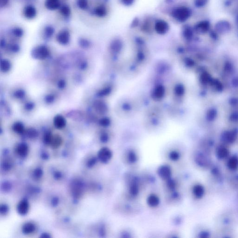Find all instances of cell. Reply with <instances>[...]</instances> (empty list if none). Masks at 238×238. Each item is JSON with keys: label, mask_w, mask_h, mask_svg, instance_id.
I'll return each mask as SVG.
<instances>
[{"label": "cell", "mask_w": 238, "mask_h": 238, "mask_svg": "<svg viewBox=\"0 0 238 238\" xmlns=\"http://www.w3.org/2000/svg\"><path fill=\"white\" fill-rule=\"evenodd\" d=\"M191 15V10L188 8L185 7L177 8L172 13L173 17L180 22H184L187 20Z\"/></svg>", "instance_id": "cell-1"}, {"label": "cell", "mask_w": 238, "mask_h": 238, "mask_svg": "<svg viewBox=\"0 0 238 238\" xmlns=\"http://www.w3.org/2000/svg\"><path fill=\"white\" fill-rule=\"evenodd\" d=\"M50 54V51L47 47L40 45L35 47L31 52L32 57L35 59L43 60L47 58Z\"/></svg>", "instance_id": "cell-2"}, {"label": "cell", "mask_w": 238, "mask_h": 238, "mask_svg": "<svg viewBox=\"0 0 238 238\" xmlns=\"http://www.w3.org/2000/svg\"><path fill=\"white\" fill-rule=\"evenodd\" d=\"M112 156L113 153L110 149L106 147H104L99 151L97 158L102 163H107L110 161Z\"/></svg>", "instance_id": "cell-3"}, {"label": "cell", "mask_w": 238, "mask_h": 238, "mask_svg": "<svg viewBox=\"0 0 238 238\" xmlns=\"http://www.w3.org/2000/svg\"><path fill=\"white\" fill-rule=\"evenodd\" d=\"M83 183L79 180H74L71 186V191L74 197L75 198H79L81 197L83 191Z\"/></svg>", "instance_id": "cell-4"}, {"label": "cell", "mask_w": 238, "mask_h": 238, "mask_svg": "<svg viewBox=\"0 0 238 238\" xmlns=\"http://www.w3.org/2000/svg\"><path fill=\"white\" fill-rule=\"evenodd\" d=\"M56 39L59 44L62 45H66L69 44L70 40V34L69 30L63 29L58 33Z\"/></svg>", "instance_id": "cell-5"}, {"label": "cell", "mask_w": 238, "mask_h": 238, "mask_svg": "<svg viewBox=\"0 0 238 238\" xmlns=\"http://www.w3.org/2000/svg\"><path fill=\"white\" fill-rule=\"evenodd\" d=\"M231 29V25L228 21L221 20L218 21L215 25L216 32L220 34H225L229 32Z\"/></svg>", "instance_id": "cell-6"}, {"label": "cell", "mask_w": 238, "mask_h": 238, "mask_svg": "<svg viewBox=\"0 0 238 238\" xmlns=\"http://www.w3.org/2000/svg\"><path fill=\"white\" fill-rule=\"evenodd\" d=\"M157 174L161 178L167 180L171 178L172 172L171 168L168 165H163L158 168Z\"/></svg>", "instance_id": "cell-7"}, {"label": "cell", "mask_w": 238, "mask_h": 238, "mask_svg": "<svg viewBox=\"0 0 238 238\" xmlns=\"http://www.w3.org/2000/svg\"><path fill=\"white\" fill-rule=\"evenodd\" d=\"M195 161L200 167L206 168L210 164V160L202 153H197L195 157Z\"/></svg>", "instance_id": "cell-8"}, {"label": "cell", "mask_w": 238, "mask_h": 238, "mask_svg": "<svg viewBox=\"0 0 238 238\" xmlns=\"http://www.w3.org/2000/svg\"><path fill=\"white\" fill-rule=\"evenodd\" d=\"M168 24L165 21L159 20L157 21L155 24L154 28L158 34L164 35L169 30Z\"/></svg>", "instance_id": "cell-9"}, {"label": "cell", "mask_w": 238, "mask_h": 238, "mask_svg": "<svg viewBox=\"0 0 238 238\" xmlns=\"http://www.w3.org/2000/svg\"><path fill=\"white\" fill-rule=\"evenodd\" d=\"M140 192L139 183L137 179L134 178L131 180L129 186V193L133 197H135L138 195Z\"/></svg>", "instance_id": "cell-10"}, {"label": "cell", "mask_w": 238, "mask_h": 238, "mask_svg": "<svg viewBox=\"0 0 238 238\" xmlns=\"http://www.w3.org/2000/svg\"><path fill=\"white\" fill-rule=\"evenodd\" d=\"M29 209V203L27 200L25 199H23L21 201L17 207L18 213L21 215H25L27 214Z\"/></svg>", "instance_id": "cell-11"}, {"label": "cell", "mask_w": 238, "mask_h": 238, "mask_svg": "<svg viewBox=\"0 0 238 238\" xmlns=\"http://www.w3.org/2000/svg\"><path fill=\"white\" fill-rule=\"evenodd\" d=\"M23 15L28 19H32L36 16L37 11L36 8L32 5H28L24 8Z\"/></svg>", "instance_id": "cell-12"}, {"label": "cell", "mask_w": 238, "mask_h": 238, "mask_svg": "<svg viewBox=\"0 0 238 238\" xmlns=\"http://www.w3.org/2000/svg\"><path fill=\"white\" fill-rule=\"evenodd\" d=\"M54 124L57 129H61L64 128L66 124L67 121L65 118L62 115H56L53 120Z\"/></svg>", "instance_id": "cell-13"}, {"label": "cell", "mask_w": 238, "mask_h": 238, "mask_svg": "<svg viewBox=\"0 0 238 238\" xmlns=\"http://www.w3.org/2000/svg\"><path fill=\"white\" fill-rule=\"evenodd\" d=\"M93 107L95 111L100 115L105 114L107 111L106 105L104 102L100 100H96L94 102Z\"/></svg>", "instance_id": "cell-14"}, {"label": "cell", "mask_w": 238, "mask_h": 238, "mask_svg": "<svg viewBox=\"0 0 238 238\" xmlns=\"http://www.w3.org/2000/svg\"><path fill=\"white\" fill-rule=\"evenodd\" d=\"M210 27V22L208 21H203L196 24L195 29L197 32L204 33L209 30Z\"/></svg>", "instance_id": "cell-15"}, {"label": "cell", "mask_w": 238, "mask_h": 238, "mask_svg": "<svg viewBox=\"0 0 238 238\" xmlns=\"http://www.w3.org/2000/svg\"><path fill=\"white\" fill-rule=\"evenodd\" d=\"M16 151L18 155L20 157H26L28 154V146L25 143H21L18 145L16 149Z\"/></svg>", "instance_id": "cell-16"}, {"label": "cell", "mask_w": 238, "mask_h": 238, "mask_svg": "<svg viewBox=\"0 0 238 238\" xmlns=\"http://www.w3.org/2000/svg\"><path fill=\"white\" fill-rule=\"evenodd\" d=\"M45 6L50 10H55L60 8L61 2L60 0H46Z\"/></svg>", "instance_id": "cell-17"}, {"label": "cell", "mask_w": 238, "mask_h": 238, "mask_svg": "<svg viewBox=\"0 0 238 238\" xmlns=\"http://www.w3.org/2000/svg\"><path fill=\"white\" fill-rule=\"evenodd\" d=\"M147 204L151 207H155L160 204V199L159 197L154 194H150L147 198Z\"/></svg>", "instance_id": "cell-18"}, {"label": "cell", "mask_w": 238, "mask_h": 238, "mask_svg": "<svg viewBox=\"0 0 238 238\" xmlns=\"http://www.w3.org/2000/svg\"><path fill=\"white\" fill-rule=\"evenodd\" d=\"M193 194L198 199H200L203 196L205 190L203 187L200 184L195 185L193 187Z\"/></svg>", "instance_id": "cell-19"}, {"label": "cell", "mask_w": 238, "mask_h": 238, "mask_svg": "<svg viewBox=\"0 0 238 238\" xmlns=\"http://www.w3.org/2000/svg\"><path fill=\"white\" fill-rule=\"evenodd\" d=\"M36 229L35 224L32 223L27 222L24 224L22 226V232L25 234H31L35 231Z\"/></svg>", "instance_id": "cell-20"}, {"label": "cell", "mask_w": 238, "mask_h": 238, "mask_svg": "<svg viewBox=\"0 0 238 238\" xmlns=\"http://www.w3.org/2000/svg\"><path fill=\"white\" fill-rule=\"evenodd\" d=\"M127 160L128 163L130 164H134L138 160V156L137 153L134 151L130 150L128 151L127 155Z\"/></svg>", "instance_id": "cell-21"}, {"label": "cell", "mask_w": 238, "mask_h": 238, "mask_svg": "<svg viewBox=\"0 0 238 238\" xmlns=\"http://www.w3.org/2000/svg\"><path fill=\"white\" fill-rule=\"evenodd\" d=\"M1 70L3 73L8 72L11 68L10 62L7 59H2L1 62Z\"/></svg>", "instance_id": "cell-22"}, {"label": "cell", "mask_w": 238, "mask_h": 238, "mask_svg": "<svg viewBox=\"0 0 238 238\" xmlns=\"http://www.w3.org/2000/svg\"><path fill=\"white\" fill-rule=\"evenodd\" d=\"M13 130L18 134H22L25 132L24 125L21 122H16L13 126Z\"/></svg>", "instance_id": "cell-23"}, {"label": "cell", "mask_w": 238, "mask_h": 238, "mask_svg": "<svg viewBox=\"0 0 238 238\" xmlns=\"http://www.w3.org/2000/svg\"><path fill=\"white\" fill-rule=\"evenodd\" d=\"M229 168L232 170H235L238 167V158L236 156H233L230 158L228 163Z\"/></svg>", "instance_id": "cell-24"}, {"label": "cell", "mask_w": 238, "mask_h": 238, "mask_svg": "<svg viewBox=\"0 0 238 238\" xmlns=\"http://www.w3.org/2000/svg\"><path fill=\"white\" fill-rule=\"evenodd\" d=\"M229 154L228 149L224 147H221L218 149L217 151V156L219 159H223L229 156Z\"/></svg>", "instance_id": "cell-25"}, {"label": "cell", "mask_w": 238, "mask_h": 238, "mask_svg": "<svg viewBox=\"0 0 238 238\" xmlns=\"http://www.w3.org/2000/svg\"><path fill=\"white\" fill-rule=\"evenodd\" d=\"M94 12H95V15L97 17H105L107 13L106 9L104 6H102V5L96 7L95 9Z\"/></svg>", "instance_id": "cell-26"}, {"label": "cell", "mask_w": 238, "mask_h": 238, "mask_svg": "<svg viewBox=\"0 0 238 238\" xmlns=\"http://www.w3.org/2000/svg\"><path fill=\"white\" fill-rule=\"evenodd\" d=\"M165 94V89L162 86H159L155 88L153 93V96L156 99L162 98Z\"/></svg>", "instance_id": "cell-27"}, {"label": "cell", "mask_w": 238, "mask_h": 238, "mask_svg": "<svg viewBox=\"0 0 238 238\" xmlns=\"http://www.w3.org/2000/svg\"><path fill=\"white\" fill-rule=\"evenodd\" d=\"M62 139L61 137L59 135H55V136H53V138L52 139L50 145L53 149H57L62 144Z\"/></svg>", "instance_id": "cell-28"}, {"label": "cell", "mask_w": 238, "mask_h": 238, "mask_svg": "<svg viewBox=\"0 0 238 238\" xmlns=\"http://www.w3.org/2000/svg\"><path fill=\"white\" fill-rule=\"evenodd\" d=\"M122 43L120 40H114L111 44V49L115 52L120 51L122 48Z\"/></svg>", "instance_id": "cell-29"}, {"label": "cell", "mask_w": 238, "mask_h": 238, "mask_svg": "<svg viewBox=\"0 0 238 238\" xmlns=\"http://www.w3.org/2000/svg\"><path fill=\"white\" fill-rule=\"evenodd\" d=\"M26 134L29 139H34L38 136V132L35 128H30L26 131Z\"/></svg>", "instance_id": "cell-30"}, {"label": "cell", "mask_w": 238, "mask_h": 238, "mask_svg": "<svg viewBox=\"0 0 238 238\" xmlns=\"http://www.w3.org/2000/svg\"><path fill=\"white\" fill-rule=\"evenodd\" d=\"M60 13L63 17H68L71 15V10L70 7L67 5H64L60 8Z\"/></svg>", "instance_id": "cell-31"}, {"label": "cell", "mask_w": 238, "mask_h": 238, "mask_svg": "<svg viewBox=\"0 0 238 238\" xmlns=\"http://www.w3.org/2000/svg\"><path fill=\"white\" fill-rule=\"evenodd\" d=\"M169 158L172 161H176L179 159L180 154L179 152L177 150H172L168 154Z\"/></svg>", "instance_id": "cell-32"}, {"label": "cell", "mask_w": 238, "mask_h": 238, "mask_svg": "<svg viewBox=\"0 0 238 238\" xmlns=\"http://www.w3.org/2000/svg\"><path fill=\"white\" fill-rule=\"evenodd\" d=\"M166 181H167V187L168 188L169 190L172 192H174L177 187V183L176 180L172 179L171 178Z\"/></svg>", "instance_id": "cell-33"}, {"label": "cell", "mask_w": 238, "mask_h": 238, "mask_svg": "<svg viewBox=\"0 0 238 238\" xmlns=\"http://www.w3.org/2000/svg\"><path fill=\"white\" fill-rule=\"evenodd\" d=\"M55 29L54 28L51 26H47L44 29V34L45 36L47 38L51 37L54 34Z\"/></svg>", "instance_id": "cell-34"}, {"label": "cell", "mask_w": 238, "mask_h": 238, "mask_svg": "<svg viewBox=\"0 0 238 238\" xmlns=\"http://www.w3.org/2000/svg\"><path fill=\"white\" fill-rule=\"evenodd\" d=\"M183 35L184 37L187 39H190L193 36V31L192 28L189 27L185 28L183 31Z\"/></svg>", "instance_id": "cell-35"}, {"label": "cell", "mask_w": 238, "mask_h": 238, "mask_svg": "<svg viewBox=\"0 0 238 238\" xmlns=\"http://www.w3.org/2000/svg\"><path fill=\"white\" fill-rule=\"evenodd\" d=\"M77 4L80 9H86L89 7V2L88 0H77Z\"/></svg>", "instance_id": "cell-36"}, {"label": "cell", "mask_w": 238, "mask_h": 238, "mask_svg": "<svg viewBox=\"0 0 238 238\" xmlns=\"http://www.w3.org/2000/svg\"><path fill=\"white\" fill-rule=\"evenodd\" d=\"M53 138V135L52 134L51 132H47V133L45 134L44 136V142L46 145H47L51 144Z\"/></svg>", "instance_id": "cell-37"}, {"label": "cell", "mask_w": 238, "mask_h": 238, "mask_svg": "<svg viewBox=\"0 0 238 238\" xmlns=\"http://www.w3.org/2000/svg\"><path fill=\"white\" fill-rule=\"evenodd\" d=\"M26 95V93L21 89L17 90L14 92V96L17 99H22Z\"/></svg>", "instance_id": "cell-38"}, {"label": "cell", "mask_w": 238, "mask_h": 238, "mask_svg": "<svg viewBox=\"0 0 238 238\" xmlns=\"http://www.w3.org/2000/svg\"><path fill=\"white\" fill-rule=\"evenodd\" d=\"M13 34L17 37L20 38L23 35V30L19 27L15 28L12 29Z\"/></svg>", "instance_id": "cell-39"}, {"label": "cell", "mask_w": 238, "mask_h": 238, "mask_svg": "<svg viewBox=\"0 0 238 238\" xmlns=\"http://www.w3.org/2000/svg\"><path fill=\"white\" fill-rule=\"evenodd\" d=\"M43 172L40 168H37L33 172V176L36 179H40L43 176Z\"/></svg>", "instance_id": "cell-40"}, {"label": "cell", "mask_w": 238, "mask_h": 238, "mask_svg": "<svg viewBox=\"0 0 238 238\" xmlns=\"http://www.w3.org/2000/svg\"><path fill=\"white\" fill-rule=\"evenodd\" d=\"M79 44L83 48H87L90 46V42L86 39H81L79 40Z\"/></svg>", "instance_id": "cell-41"}, {"label": "cell", "mask_w": 238, "mask_h": 238, "mask_svg": "<svg viewBox=\"0 0 238 238\" xmlns=\"http://www.w3.org/2000/svg\"><path fill=\"white\" fill-rule=\"evenodd\" d=\"M208 2V0H195V4L196 7L202 8L205 6Z\"/></svg>", "instance_id": "cell-42"}, {"label": "cell", "mask_w": 238, "mask_h": 238, "mask_svg": "<svg viewBox=\"0 0 238 238\" xmlns=\"http://www.w3.org/2000/svg\"><path fill=\"white\" fill-rule=\"evenodd\" d=\"M98 159V158L96 157H92L87 162V166L88 168H92L94 167L97 162Z\"/></svg>", "instance_id": "cell-43"}, {"label": "cell", "mask_w": 238, "mask_h": 238, "mask_svg": "<svg viewBox=\"0 0 238 238\" xmlns=\"http://www.w3.org/2000/svg\"><path fill=\"white\" fill-rule=\"evenodd\" d=\"M11 185L9 182H4L2 185V189L4 192H9L11 189Z\"/></svg>", "instance_id": "cell-44"}, {"label": "cell", "mask_w": 238, "mask_h": 238, "mask_svg": "<svg viewBox=\"0 0 238 238\" xmlns=\"http://www.w3.org/2000/svg\"><path fill=\"white\" fill-rule=\"evenodd\" d=\"M9 206L6 204L2 205L0 207V213L2 215H6L9 212Z\"/></svg>", "instance_id": "cell-45"}, {"label": "cell", "mask_w": 238, "mask_h": 238, "mask_svg": "<svg viewBox=\"0 0 238 238\" xmlns=\"http://www.w3.org/2000/svg\"><path fill=\"white\" fill-rule=\"evenodd\" d=\"M55 98L53 95H47L45 97V101L47 104H51L54 101Z\"/></svg>", "instance_id": "cell-46"}, {"label": "cell", "mask_w": 238, "mask_h": 238, "mask_svg": "<svg viewBox=\"0 0 238 238\" xmlns=\"http://www.w3.org/2000/svg\"><path fill=\"white\" fill-rule=\"evenodd\" d=\"M99 124L100 125L103 127L108 126L110 124V121L109 119L106 118L101 119V120H100Z\"/></svg>", "instance_id": "cell-47"}, {"label": "cell", "mask_w": 238, "mask_h": 238, "mask_svg": "<svg viewBox=\"0 0 238 238\" xmlns=\"http://www.w3.org/2000/svg\"><path fill=\"white\" fill-rule=\"evenodd\" d=\"M110 91V89L109 88H106L105 89H102L101 90L99 91L98 95L100 96H106L108 94V93Z\"/></svg>", "instance_id": "cell-48"}, {"label": "cell", "mask_w": 238, "mask_h": 238, "mask_svg": "<svg viewBox=\"0 0 238 238\" xmlns=\"http://www.w3.org/2000/svg\"><path fill=\"white\" fill-rule=\"evenodd\" d=\"M12 163L9 161H5L2 164V168L3 170L6 171H8L11 168Z\"/></svg>", "instance_id": "cell-49"}, {"label": "cell", "mask_w": 238, "mask_h": 238, "mask_svg": "<svg viewBox=\"0 0 238 238\" xmlns=\"http://www.w3.org/2000/svg\"><path fill=\"white\" fill-rule=\"evenodd\" d=\"M175 92H176V94L177 96H181V95L183 94L184 89H183V88L182 86H180V85H178L176 88Z\"/></svg>", "instance_id": "cell-50"}, {"label": "cell", "mask_w": 238, "mask_h": 238, "mask_svg": "<svg viewBox=\"0 0 238 238\" xmlns=\"http://www.w3.org/2000/svg\"><path fill=\"white\" fill-rule=\"evenodd\" d=\"M100 140L102 142L106 143L108 141V136L107 134L103 133L100 135Z\"/></svg>", "instance_id": "cell-51"}, {"label": "cell", "mask_w": 238, "mask_h": 238, "mask_svg": "<svg viewBox=\"0 0 238 238\" xmlns=\"http://www.w3.org/2000/svg\"><path fill=\"white\" fill-rule=\"evenodd\" d=\"M35 107V105L32 102H28L25 105V108L26 110L30 111L32 110Z\"/></svg>", "instance_id": "cell-52"}, {"label": "cell", "mask_w": 238, "mask_h": 238, "mask_svg": "<svg viewBox=\"0 0 238 238\" xmlns=\"http://www.w3.org/2000/svg\"><path fill=\"white\" fill-rule=\"evenodd\" d=\"M10 49L13 52H17L19 50V46L17 44H12L10 46Z\"/></svg>", "instance_id": "cell-53"}, {"label": "cell", "mask_w": 238, "mask_h": 238, "mask_svg": "<svg viewBox=\"0 0 238 238\" xmlns=\"http://www.w3.org/2000/svg\"><path fill=\"white\" fill-rule=\"evenodd\" d=\"M66 85V81L64 80H60L58 83V87L59 89H63Z\"/></svg>", "instance_id": "cell-54"}, {"label": "cell", "mask_w": 238, "mask_h": 238, "mask_svg": "<svg viewBox=\"0 0 238 238\" xmlns=\"http://www.w3.org/2000/svg\"><path fill=\"white\" fill-rule=\"evenodd\" d=\"M122 3L126 6H130L134 2V0H121Z\"/></svg>", "instance_id": "cell-55"}, {"label": "cell", "mask_w": 238, "mask_h": 238, "mask_svg": "<svg viewBox=\"0 0 238 238\" xmlns=\"http://www.w3.org/2000/svg\"><path fill=\"white\" fill-rule=\"evenodd\" d=\"M62 174L60 172H55V173L54 175V177L55 179L57 180L61 179L62 177Z\"/></svg>", "instance_id": "cell-56"}, {"label": "cell", "mask_w": 238, "mask_h": 238, "mask_svg": "<svg viewBox=\"0 0 238 238\" xmlns=\"http://www.w3.org/2000/svg\"><path fill=\"white\" fill-rule=\"evenodd\" d=\"M58 203H59V199L58 198L55 197L52 199L51 204L53 206H56L58 205Z\"/></svg>", "instance_id": "cell-57"}, {"label": "cell", "mask_w": 238, "mask_h": 238, "mask_svg": "<svg viewBox=\"0 0 238 238\" xmlns=\"http://www.w3.org/2000/svg\"><path fill=\"white\" fill-rule=\"evenodd\" d=\"M9 0H0V6L2 8L5 7L9 3Z\"/></svg>", "instance_id": "cell-58"}, {"label": "cell", "mask_w": 238, "mask_h": 238, "mask_svg": "<svg viewBox=\"0 0 238 238\" xmlns=\"http://www.w3.org/2000/svg\"><path fill=\"white\" fill-rule=\"evenodd\" d=\"M208 236V233L207 232H202L200 234V237H203V238H206Z\"/></svg>", "instance_id": "cell-59"}, {"label": "cell", "mask_w": 238, "mask_h": 238, "mask_svg": "<svg viewBox=\"0 0 238 238\" xmlns=\"http://www.w3.org/2000/svg\"><path fill=\"white\" fill-rule=\"evenodd\" d=\"M40 237H41V238H50V237H51V236H50V234H48V233H43V234H42V235H41V236H40Z\"/></svg>", "instance_id": "cell-60"}, {"label": "cell", "mask_w": 238, "mask_h": 238, "mask_svg": "<svg viewBox=\"0 0 238 238\" xmlns=\"http://www.w3.org/2000/svg\"><path fill=\"white\" fill-rule=\"evenodd\" d=\"M42 157L43 159L47 160L48 159V156L47 153H44L42 154Z\"/></svg>", "instance_id": "cell-61"}, {"label": "cell", "mask_w": 238, "mask_h": 238, "mask_svg": "<svg viewBox=\"0 0 238 238\" xmlns=\"http://www.w3.org/2000/svg\"><path fill=\"white\" fill-rule=\"evenodd\" d=\"M211 35L213 37L216 38V34H215L213 31H212V32H211Z\"/></svg>", "instance_id": "cell-62"}, {"label": "cell", "mask_w": 238, "mask_h": 238, "mask_svg": "<svg viewBox=\"0 0 238 238\" xmlns=\"http://www.w3.org/2000/svg\"></svg>", "instance_id": "cell-63"}]
</instances>
